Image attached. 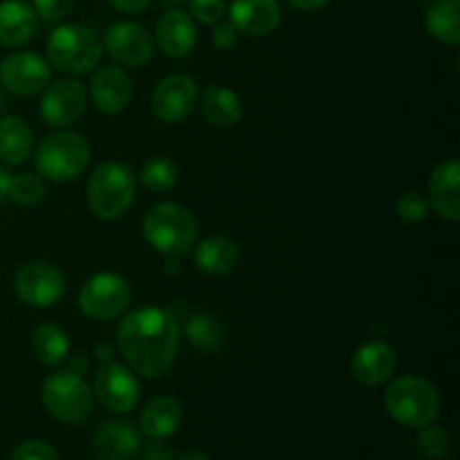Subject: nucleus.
<instances>
[{
  "label": "nucleus",
  "instance_id": "nucleus-1",
  "mask_svg": "<svg viewBox=\"0 0 460 460\" xmlns=\"http://www.w3.org/2000/svg\"><path fill=\"white\" fill-rule=\"evenodd\" d=\"M117 346L133 373L144 377L166 376L178 355V317L155 305L133 310L119 322Z\"/></svg>",
  "mask_w": 460,
  "mask_h": 460
},
{
  "label": "nucleus",
  "instance_id": "nucleus-2",
  "mask_svg": "<svg viewBox=\"0 0 460 460\" xmlns=\"http://www.w3.org/2000/svg\"><path fill=\"white\" fill-rule=\"evenodd\" d=\"M142 234L153 250L166 259H180L196 245L198 220L178 202H157L144 214Z\"/></svg>",
  "mask_w": 460,
  "mask_h": 460
},
{
  "label": "nucleus",
  "instance_id": "nucleus-3",
  "mask_svg": "<svg viewBox=\"0 0 460 460\" xmlns=\"http://www.w3.org/2000/svg\"><path fill=\"white\" fill-rule=\"evenodd\" d=\"M90 144L84 135L61 128L48 135L34 153L36 171L48 182H72L79 178L90 164Z\"/></svg>",
  "mask_w": 460,
  "mask_h": 460
},
{
  "label": "nucleus",
  "instance_id": "nucleus-4",
  "mask_svg": "<svg viewBox=\"0 0 460 460\" xmlns=\"http://www.w3.org/2000/svg\"><path fill=\"white\" fill-rule=\"evenodd\" d=\"M385 409L398 425L422 429L438 416L440 395L425 377L402 376L385 391Z\"/></svg>",
  "mask_w": 460,
  "mask_h": 460
},
{
  "label": "nucleus",
  "instance_id": "nucleus-5",
  "mask_svg": "<svg viewBox=\"0 0 460 460\" xmlns=\"http://www.w3.org/2000/svg\"><path fill=\"white\" fill-rule=\"evenodd\" d=\"M103 45L90 27L66 22L54 27L48 39V61L66 75L81 76L93 72L99 66Z\"/></svg>",
  "mask_w": 460,
  "mask_h": 460
},
{
  "label": "nucleus",
  "instance_id": "nucleus-6",
  "mask_svg": "<svg viewBox=\"0 0 460 460\" xmlns=\"http://www.w3.org/2000/svg\"><path fill=\"white\" fill-rule=\"evenodd\" d=\"M137 178L124 162H103L88 180V207L97 218L117 220L135 200Z\"/></svg>",
  "mask_w": 460,
  "mask_h": 460
},
{
  "label": "nucleus",
  "instance_id": "nucleus-7",
  "mask_svg": "<svg viewBox=\"0 0 460 460\" xmlns=\"http://www.w3.org/2000/svg\"><path fill=\"white\" fill-rule=\"evenodd\" d=\"M40 398L45 409L61 422L85 420L93 413L94 394L88 382L72 371H58L45 377L40 386Z\"/></svg>",
  "mask_w": 460,
  "mask_h": 460
},
{
  "label": "nucleus",
  "instance_id": "nucleus-8",
  "mask_svg": "<svg viewBox=\"0 0 460 460\" xmlns=\"http://www.w3.org/2000/svg\"><path fill=\"white\" fill-rule=\"evenodd\" d=\"M133 301V286L117 272H99L79 290V308L94 322H111L124 314Z\"/></svg>",
  "mask_w": 460,
  "mask_h": 460
},
{
  "label": "nucleus",
  "instance_id": "nucleus-9",
  "mask_svg": "<svg viewBox=\"0 0 460 460\" xmlns=\"http://www.w3.org/2000/svg\"><path fill=\"white\" fill-rule=\"evenodd\" d=\"M13 290L25 305L49 308V305H57L66 295V277L57 265L31 261L16 272Z\"/></svg>",
  "mask_w": 460,
  "mask_h": 460
},
{
  "label": "nucleus",
  "instance_id": "nucleus-10",
  "mask_svg": "<svg viewBox=\"0 0 460 460\" xmlns=\"http://www.w3.org/2000/svg\"><path fill=\"white\" fill-rule=\"evenodd\" d=\"M40 97V117L52 128H67L84 117L88 106L85 88L76 79H58L48 84Z\"/></svg>",
  "mask_w": 460,
  "mask_h": 460
},
{
  "label": "nucleus",
  "instance_id": "nucleus-11",
  "mask_svg": "<svg viewBox=\"0 0 460 460\" xmlns=\"http://www.w3.org/2000/svg\"><path fill=\"white\" fill-rule=\"evenodd\" d=\"M103 49L124 67H139L151 61L155 40L153 34L135 21H117L103 34Z\"/></svg>",
  "mask_w": 460,
  "mask_h": 460
},
{
  "label": "nucleus",
  "instance_id": "nucleus-12",
  "mask_svg": "<svg viewBox=\"0 0 460 460\" xmlns=\"http://www.w3.org/2000/svg\"><path fill=\"white\" fill-rule=\"evenodd\" d=\"M52 72L36 52H13L0 63V84L16 97H34L48 88Z\"/></svg>",
  "mask_w": 460,
  "mask_h": 460
},
{
  "label": "nucleus",
  "instance_id": "nucleus-13",
  "mask_svg": "<svg viewBox=\"0 0 460 460\" xmlns=\"http://www.w3.org/2000/svg\"><path fill=\"white\" fill-rule=\"evenodd\" d=\"M93 394L111 411L128 413L139 402L142 386H139L137 376L128 367L111 362L102 364V368L94 376Z\"/></svg>",
  "mask_w": 460,
  "mask_h": 460
},
{
  "label": "nucleus",
  "instance_id": "nucleus-14",
  "mask_svg": "<svg viewBox=\"0 0 460 460\" xmlns=\"http://www.w3.org/2000/svg\"><path fill=\"white\" fill-rule=\"evenodd\" d=\"M198 103V85L187 75H169L155 85L151 108L164 124H180L193 112Z\"/></svg>",
  "mask_w": 460,
  "mask_h": 460
},
{
  "label": "nucleus",
  "instance_id": "nucleus-15",
  "mask_svg": "<svg viewBox=\"0 0 460 460\" xmlns=\"http://www.w3.org/2000/svg\"><path fill=\"white\" fill-rule=\"evenodd\" d=\"M90 97L103 115H119L133 99V79L121 66H97L90 79Z\"/></svg>",
  "mask_w": 460,
  "mask_h": 460
},
{
  "label": "nucleus",
  "instance_id": "nucleus-16",
  "mask_svg": "<svg viewBox=\"0 0 460 460\" xmlns=\"http://www.w3.org/2000/svg\"><path fill=\"white\" fill-rule=\"evenodd\" d=\"M157 48L171 58H184L198 43V27L193 18L182 9H169L155 22Z\"/></svg>",
  "mask_w": 460,
  "mask_h": 460
},
{
  "label": "nucleus",
  "instance_id": "nucleus-17",
  "mask_svg": "<svg viewBox=\"0 0 460 460\" xmlns=\"http://www.w3.org/2000/svg\"><path fill=\"white\" fill-rule=\"evenodd\" d=\"M429 209L443 220H460V164L456 157L440 162L429 178Z\"/></svg>",
  "mask_w": 460,
  "mask_h": 460
},
{
  "label": "nucleus",
  "instance_id": "nucleus-18",
  "mask_svg": "<svg viewBox=\"0 0 460 460\" xmlns=\"http://www.w3.org/2000/svg\"><path fill=\"white\" fill-rule=\"evenodd\" d=\"M142 449L135 425L126 420H108L93 436V452L99 460H133Z\"/></svg>",
  "mask_w": 460,
  "mask_h": 460
},
{
  "label": "nucleus",
  "instance_id": "nucleus-19",
  "mask_svg": "<svg viewBox=\"0 0 460 460\" xmlns=\"http://www.w3.org/2000/svg\"><path fill=\"white\" fill-rule=\"evenodd\" d=\"M229 22L245 36H268L281 25V7L277 0H234L229 4Z\"/></svg>",
  "mask_w": 460,
  "mask_h": 460
},
{
  "label": "nucleus",
  "instance_id": "nucleus-20",
  "mask_svg": "<svg viewBox=\"0 0 460 460\" xmlns=\"http://www.w3.org/2000/svg\"><path fill=\"white\" fill-rule=\"evenodd\" d=\"M395 371V350L386 341H368L355 350L350 373L362 386H382Z\"/></svg>",
  "mask_w": 460,
  "mask_h": 460
},
{
  "label": "nucleus",
  "instance_id": "nucleus-21",
  "mask_svg": "<svg viewBox=\"0 0 460 460\" xmlns=\"http://www.w3.org/2000/svg\"><path fill=\"white\" fill-rule=\"evenodd\" d=\"M39 31V16L25 0H3L0 3V45L21 48L30 43Z\"/></svg>",
  "mask_w": 460,
  "mask_h": 460
},
{
  "label": "nucleus",
  "instance_id": "nucleus-22",
  "mask_svg": "<svg viewBox=\"0 0 460 460\" xmlns=\"http://www.w3.org/2000/svg\"><path fill=\"white\" fill-rule=\"evenodd\" d=\"M241 261V250L227 236H209L193 250V263L202 274L220 277L232 272Z\"/></svg>",
  "mask_w": 460,
  "mask_h": 460
},
{
  "label": "nucleus",
  "instance_id": "nucleus-23",
  "mask_svg": "<svg viewBox=\"0 0 460 460\" xmlns=\"http://www.w3.org/2000/svg\"><path fill=\"white\" fill-rule=\"evenodd\" d=\"M198 103H200L202 117L216 128H232L243 117L241 97L223 85H207Z\"/></svg>",
  "mask_w": 460,
  "mask_h": 460
},
{
  "label": "nucleus",
  "instance_id": "nucleus-24",
  "mask_svg": "<svg viewBox=\"0 0 460 460\" xmlns=\"http://www.w3.org/2000/svg\"><path fill=\"white\" fill-rule=\"evenodd\" d=\"M180 425H182V407L178 400L169 395L153 398L139 418V429L148 438H169L178 431Z\"/></svg>",
  "mask_w": 460,
  "mask_h": 460
},
{
  "label": "nucleus",
  "instance_id": "nucleus-25",
  "mask_svg": "<svg viewBox=\"0 0 460 460\" xmlns=\"http://www.w3.org/2000/svg\"><path fill=\"white\" fill-rule=\"evenodd\" d=\"M31 146H34V135L21 117L0 119V160L4 164H22L30 157Z\"/></svg>",
  "mask_w": 460,
  "mask_h": 460
},
{
  "label": "nucleus",
  "instance_id": "nucleus-26",
  "mask_svg": "<svg viewBox=\"0 0 460 460\" xmlns=\"http://www.w3.org/2000/svg\"><path fill=\"white\" fill-rule=\"evenodd\" d=\"M425 27L436 40L445 45L460 43V3L458 0H431L425 13Z\"/></svg>",
  "mask_w": 460,
  "mask_h": 460
},
{
  "label": "nucleus",
  "instance_id": "nucleus-27",
  "mask_svg": "<svg viewBox=\"0 0 460 460\" xmlns=\"http://www.w3.org/2000/svg\"><path fill=\"white\" fill-rule=\"evenodd\" d=\"M31 350L45 367H61L70 358V335L58 323H40L31 335Z\"/></svg>",
  "mask_w": 460,
  "mask_h": 460
},
{
  "label": "nucleus",
  "instance_id": "nucleus-28",
  "mask_svg": "<svg viewBox=\"0 0 460 460\" xmlns=\"http://www.w3.org/2000/svg\"><path fill=\"white\" fill-rule=\"evenodd\" d=\"M184 337L193 349L202 353H216L225 344V326L209 313H193L184 323Z\"/></svg>",
  "mask_w": 460,
  "mask_h": 460
},
{
  "label": "nucleus",
  "instance_id": "nucleus-29",
  "mask_svg": "<svg viewBox=\"0 0 460 460\" xmlns=\"http://www.w3.org/2000/svg\"><path fill=\"white\" fill-rule=\"evenodd\" d=\"M139 182L153 193L169 191L178 182V164L164 155L151 157V160L144 162L142 171H139Z\"/></svg>",
  "mask_w": 460,
  "mask_h": 460
},
{
  "label": "nucleus",
  "instance_id": "nucleus-30",
  "mask_svg": "<svg viewBox=\"0 0 460 460\" xmlns=\"http://www.w3.org/2000/svg\"><path fill=\"white\" fill-rule=\"evenodd\" d=\"M16 205L21 207H36L45 198V182L36 173H18L9 180V193Z\"/></svg>",
  "mask_w": 460,
  "mask_h": 460
},
{
  "label": "nucleus",
  "instance_id": "nucleus-31",
  "mask_svg": "<svg viewBox=\"0 0 460 460\" xmlns=\"http://www.w3.org/2000/svg\"><path fill=\"white\" fill-rule=\"evenodd\" d=\"M418 449H420L422 456L431 460H440L449 456V449H452V438H449V431L445 427H422L420 436H418Z\"/></svg>",
  "mask_w": 460,
  "mask_h": 460
},
{
  "label": "nucleus",
  "instance_id": "nucleus-32",
  "mask_svg": "<svg viewBox=\"0 0 460 460\" xmlns=\"http://www.w3.org/2000/svg\"><path fill=\"white\" fill-rule=\"evenodd\" d=\"M395 214L407 225L422 223L429 216V200L420 191H407L395 202Z\"/></svg>",
  "mask_w": 460,
  "mask_h": 460
},
{
  "label": "nucleus",
  "instance_id": "nucleus-33",
  "mask_svg": "<svg viewBox=\"0 0 460 460\" xmlns=\"http://www.w3.org/2000/svg\"><path fill=\"white\" fill-rule=\"evenodd\" d=\"M31 7H34L36 16L40 21L57 25V22L66 21L70 16L75 0H31Z\"/></svg>",
  "mask_w": 460,
  "mask_h": 460
},
{
  "label": "nucleus",
  "instance_id": "nucleus-34",
  "mask_svg": "<svg viewBox=\"0 0 460 460\" xmlns=\"http://www.w3.org/2000/svg\"><path fill=\"white\" fill-rule=\"evenodd\" d=\"M225 0H191V16L202 25H216L225 16Z\"/></svg>",
  "mask_w": 460,
  "mask_h": 460
},
{
  "label": "nucleus",
  "instance_id": "nucleus-35",
  "mask_svg": "<svg viewBox=\"0 0 460 460\" xmlns=\"http://www.w3.org/2000/svg\"><path fill=\"white\" fill-rule=\"evenodd\" d=\"M9 460H58V456L52 445L43 443V440H27L13 449Z\"/></svg>",
  "mask_w": 460,
  "mask_h": 460
},
{
  "label": "nucleus",
  "instance_id": "nucleus-36",
  "mask_svg": "<svg viewBox=\"0 0 460 460\" xmlns=\"http://www.w3.org/2000/svg\"><path fill=\"white\" fill-rule=\"evenodd\" d=\"M214 45L218 49H232L234 45L238 43V30L232 25V22H216L214 27Z\"/></svg>",
  "mask_w": 460,
  "mask_h": 460
},
{
  "label": "nucleus",
  "instance_id": "nucleus-37",
  "mask_svg": "<svg viewBox=\"0 0 460 460\" xmlns=\"http://www.w3.org/2000/svg\"><path fill=\"white\" fill-rule=\"evenodd\" d=\"M146 460H173V449L164 443V438H151V443L144 447Z\"/></svg>",
  "mask_w": 460,
  "mask_h": 460
},
{
  "label": "nucleus",
  "instance_id": "nucleus-38",
  "mask_svg": "<svg viewBox=\"0 0 460 460\" xmlns=\"http://www.w3.org/2000/svg\"><path fill=\"white\" fill-rule=\"evenodd\" d=\"M108 3L124 13H142L151 7L153 0H108Z\"/></svg>",
  "mask_w": 460,
  "mask_h": 460
},
{
  "label": "nucleus",
  "instance_id": "nucleus-39",
  "mask_svg": "<svg viewBox=\"0 0 460 460\" xmlns=\"http://www.w3.org/2000/svg\"><path fill=\"white\" fill-rule=\"evenodd\" d=\"M115 355H117V349L112 344H108V341H102V344L94 346V359H97L99 364L115 362Z\"/></svg>",
  "mask_w": 460,
  "mask_h": 460
},
{
  "label": "nucleus",
  "instance_id": "nucleus-40",
  "mask_svg": "<svg viewBox=\"0 0 460 460\" xmlns=\"http://www.w3.org/2000/svg\"><path fill=\"white\" fill-rule=\"evenodd\" d=\"M66 362H67V371L76 373V376H81V377H84L85 373H88V368H90L85 355H75V358H67Z\"/></svg>",
  "mask_w": 460,
  "mask_h": 460
},
{
  "label": "nucleus",
  "instance_id": "nucleus-41",
  "mask_svg": "<svg viewBox=\"0 0 460 460\" xmlns=\"http://www.w3.org/2000/svg\"><path fill=\"white\" fill-rule=\"evenodd\" d=\"M331 0H288V4H292L295 9H301V12H314V9H322Z\"/></svg>",
  "mask_w": 460,
  "mask_h": 460
},
{
  "label": "nucleus",
  "instance_id": "nucleus-42",
  "mask_svg": "<svg viewBox=\"0 0 460 460\" xmlns=\"http://www.w3.org/2000/svg\"><path fill=\"white\" fill-rule=\"evenodd\" d=\"M9 180H12V173L0 164V205L7 200V193H9Z\"/></svg>",
  "mask_w": 460,
  "mask_h": 460
},
{
  "label": "nucleus",
  "instance_id": "nucleus-43",
  "mask_svg": "<svg viewBox=\"0 0 460 460\" xmlns=\"http://www.w3.org/2000/svg\"><path fill=\"white\" fill-rule=\"evenodd\" d=\"M175 460H209V458H207L202 452H196V449H189V452L180 454V456L175 458Z\"/></svg>",
  "mask_w": 460,
  "mask_h": 460
},
{
  "label": "nucleus",
  "instance_id": "nucleus-44",
  "mask_svg": "<svg viewBox=\"0 0 460 460\" xmlns=\"http://www.w3.org/2000/svg\"><path fill=\"white\" fill-rule=\"evenodd\" d=\"M178 274L180 272V263H178V259H169L166 261V274Z\"/></svg>",
  "mask_w": 460,
  "mask_h": 460
},
{
  "label": "nucleus",
  "instance_id": "nucleus-45",
  "mask_svg": "<svg viewBox=\"0 0 460 460\" xmlns=\"http://www.w3.org/2000/svg\"><path fill=\"white\" fill-rule=\"evenodd\" d=\"M4 111V94H3V90H0V112Z\"/></svg>",
  "mask_w": 460,
  "mask_h": 460
},
{
  "label": "nucleus",
  "instance_id": "nucleus-46",
  "mask_svg": "<svg viewBox=\"0 0 460 460\" xmlns=\"http://www.w3.org/2000/svg\"><path fill=\"white\" fill-rule=\"evenodd\" d=\"M418 3H420V4H425V3H429V0H418Z\"/></svg>",
  "mask_w": 460,
  "mask_h": 460
}]
</instances>
